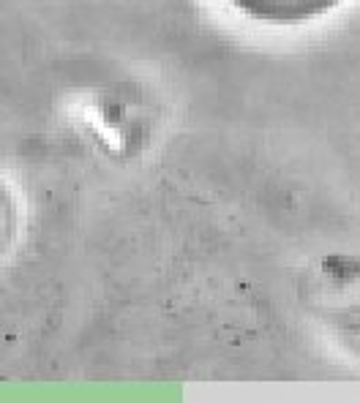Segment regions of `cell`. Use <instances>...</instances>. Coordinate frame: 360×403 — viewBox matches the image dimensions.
I'll return each instance as SVG.
<instances>
[{"label":"cell","mask_w":360,"mask_h":403,"mask_svg":"<svg viewBox=\"0 0 360 403\" xmlns=\"http://www.w3.org/2000/svg\"><path fill=\"white\" fill-rule=\"evenodd\" d=\"M237 14L259 25L292 27L328 16L344 0H226Z\"/></svg>","instance_id":"cell-1"}]
</instances>
